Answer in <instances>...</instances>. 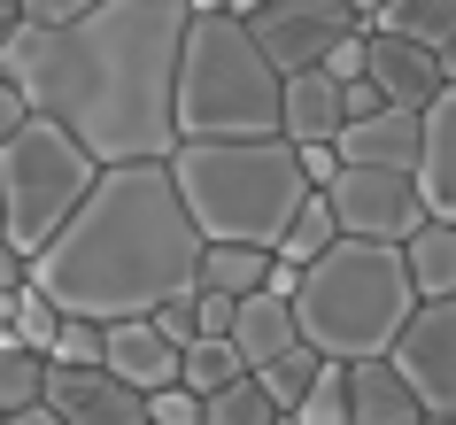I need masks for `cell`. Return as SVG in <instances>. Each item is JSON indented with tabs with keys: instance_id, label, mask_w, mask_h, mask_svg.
<instances>
[{
	"instance_id": "6da1fadb",
	"label": "cell",
	"mask_w": 456,
	"mask_h": 425,
	"mask_svg": "<svg viewBox=\"0 0 456 425\" xmlns=\"http://www.w3.org/2000/svg\"><path fill=\"white\" fill-rule=\"evenodd\" d=\"M186 39V0H101L70 24H16L0 39V86L24 94L31 117L62 124L101 170L163 163L170 70Z\"/></svg>"
},
{
	"instance_id": "7a4b0ae2",
	"label": "cell",
	"mask_w": 456,
	"mask_h": 425,
	"mask_svg": "<svg viewBox=\"0 0 456 425\" xmlns=\"http://www.w3.org/2000/svg\"><path fill=\"white\" fill-rule=\"evenodd\" d=\"M193 256L201 233L178 209L163 163H109L70 209V225L24 263V279L54 302V317H86V325H117L147 317L163 302L193 294Z\"/></svg>"
},
{
	"instance_id": "3957f363",
	"label": "cell",
	"mask_w": 456,
	"mask_h": 425,
	"mask_svg": "<svg viewBox=\"0 0 456 425\" xmlns=\"http://www.w3.org/2000/svg\"><path fill=\"white\" fill-rule=\"evenodd\" d=\"M163 170L201 240H232V248H264V256L287 233L294 201L310 193L287 140H178Z\"/></svg>"
},
{
	"instance_id": "277c9868",
	"label": "cell",
	"mask_w": 456,
	"mask_h": 425,
	"mask_svg": "<svg viewBox=\"0 0 456 425\" xmlns=\"http://www.w3.org/2000/svg\"><path fill=\"white\" fill-rule=\"evenodd\" d=\"M294 340L325 364H371L387 356V340L403 332L410 279L403 256L379 248V240H333L317 263H302V286H294Z\"/></svg>"
},
{
	"instance_id": "5b68a950",
	"label": "cell",
	"mask_w": 456,
	"mask_h": 425,
	"mask_svg": "<svg viewBox=\"0 0 456 425\" xmlns=\"http://www.w3.org/2000/svg\"><path fill=\"white\" fill-rule=\"evenodd\" d=\"M170 132L178 140H279V70L248 47L232 16H186L170 70Z\"/></svg>"
},
{
	"instance_id": "8992f818",
	"label": "cell",
	"mask_w": 456,
	"mask_h": 425,
	"mask_svg": "<svg viewBox=\"0 0 456 425\" xmlns=\"http://www.w3.org/2000/svg\"><path fill=\"white\" fill-rule=\"evenodd\" d=\"M94 178H101V163L62 132V124L24 117L16 140L0 147V248L16 263H31L62 225H70V209L86 201Z\"/></svg>"
},
{
	"instance_id": "52a82bcc",
	"label": "cell",
	"mask_w": 456,
	"mask_h": 425,
	"mask_svg": "<svg viewBox=\"0 0 456 425\" xmlns=\"http://www.w3.org/2000/svg\"><path fill=\"white\" fill-rule=\"evenodd\" d=\"M426 418H456V302H418L379 356Z\"/></svg>"
},
{
	"instance_id": "ba28073f",
	"label": "cell",
	"mask_w": 456,
	"mask_h": 425,
	"mask_svg": "<svg viewBox=\"0 0 456 425\" xmlns=\"http://www.w3.org/2000/svg\"><path fill=\"white\" fill-rule=\"evenodd\" d=\"M240 31H248V47L264 54L279 78H294V70H317V62H325L348 31H363V24L340 8V0H264Z\"/></svg>"
},
{
	"instance_id": "9c48e42d",
	"label": "cell",
	"mask_w": 456,
	"mask_h": 425,
	"mask_svg": "<svg viewBox=\"0 0 456 425\" xmlns=\"http://www.w3.org/2000/svg\"><path fill=\"white\" fill-rule=\"evenodd\" d=\"M325 209H333L340 240H379V248H403L426 225V209H418V193H410L403 170H333Z\"/></svg>"
},
{
	"instance_id": "30bf717a",
	"label": "cell",
	"mask_w": 456,
	"mask_h": 425,
	"mask_svg": "<svg viewBox=\"0 0 456 425\" xmlns=\"http://www.w3.org/2000/svg\"><path fill=\"white\" fill-rule=\"evenodd\" d=\"M363 86L379 94V109H426V101H441L456 86V62H441V54L410 47V39H387V31H363Z\"/></svg>"
},
{
	"instance_id": "8fae6325",
	"label": "cell",
	"mask_w": 456,
	"mask_h": 425,
	"mask_svg": "<svg viewBox=\"0 0 456 425\" xmlns=\"http://www.w3.org/2000/svg\"><path fill=\"white\" fill-rule=\"evenodd\" d=\"M39 402H47L62 425H147V395H132V387H124L117 372H101V364H47Z\"/></svg>"
},
{
	"instance_id": "7c38bea8",
	"label": "cell",
	"mask_w": 456,
	"mask_h": 425,
	"mask_svg": "<svg viewBox=\"0 0 456 425\" xmlns=\"http://www.w3.org/2000/svg\"><path fill=\"white\" fill-rule=\"evenodd\" d=\"M410 193L433 225H456V86L418 109V155H410Z\"/></svg>"
},
{
	"instance_id": "4fadbf2b",
	"label": "cell",
	"mask_w": 456,
	"mask_h": 425,
	"mask_svg": "<svg viewBox=\"0 0 456 425\" xmlns=\"http://www.w3.org/2000/svg\"><path fill=\"white\" fill-rule=\"evenodd\" d=\"M101 372H117L132 395H155V387H178V348L147 317H117L101 325Z\"/></svg>"
},
{
	"instance_id": "5bb4252c",
	"label": "cell",
	"mask_w": 456,
	"mask_h": 425,
	"mask_svg": "<svg viewBox=\"0 0 456 425\" xmlns=\"http://www.w3.org/2000/svg\"><path fill=\"white\" fill-rule=\"evenodd\" d=\"M333 155H340V170H403L410 178L418 117H410V109H371V117H356V124L333 132Z\"/></svg>"
},
{
	"instance_id": "9a60e30c",
	"label": "cell",
	"mask_w": 456,
	"mask_h": 425,
	"mask_svg": "<svg viewBox=\"0 0 456 425\" xmlns=\"http://www.w3.org/2000/svg\"><path fill=\"white\" fill-rule=\"evenodd\" d=\"M340 132V86L325 70L279 78V140L287 147H325Z\"/></svg>"
},
{
	"instance_id": "2e32d148",
	"label": "cell",
	"mask_w": 456,
	"mask_h": 425,
	"mask_svg": "<svg viewBox=\"0 0 456 425\" xmlns=\"http://www.w3.org/2000/svg\"><path fill=\"white\" fill-rule=\"evenodd\" d=\"M224 340H232V356H240V372H264L271 356L294 348V309L271 302V294H240V302H232Z\"/></svg>"
},
{
	"instance_id": "e0dca14e",
	"label": "cell",
	"mask_w": 456,
	"mask_h": 425,
	"mask_svg": "<svg viewBox=\"0 0 456 425\" xmlns=\"http://www.w3.org/2000/svg\"><path fill=\"white\" fill-rule=\"evenodd\" d=\"M395 256H403L410 302H449V294H456V225H433V217H426Z\"/></svg>"
},
{
	"instance_id": "ac0fdd59",
	"label": "cell",
	"mask_w": 456,
	"mask_h": 425,
	"mask_svg": "<svg viewBox=\"0 0 456 425\" xmlns=\"http://www.w3.org/2000/svg\"><path fill=\"white\" fill-rule=\"evenodd\" d=\"M340 425H426V410H418L410 387L371 356V364H348V418Z\"/></svg>"
},
{
	"instance_id": "d6986e66",
	"label": "cell",
	"mask_w": 456,
	"mask_h": 425,
	"mask_svg": "<svg viewBox=\"0 0 456 425\" xmlns=\"http://www.w3.org/2000/svg\"><path fill=\"white\" fill-rule=\"evenodd\" d=\"M363 31H387V39H410V47L456 62V54H449L456 47V0H387Z\"/></svg>"
},
{
	"instance_id": "ffe728a7",
	"label": "cell",
	"mask_w": 456,
	"mask_h": 425,
	"mask_svg": "<svg viewBox=\"0 0 456 425\" xmlns=\"http://www.w3.org/2000/svg\"><path fill=\"white\" fill-rule=\"evenodd\" d=\"M264 271H271L264 248L201 240V256H193V294H224V302H240V294H264Z\"/></svg>"
},
{
	"instance_id": "44dd1931",
	"label": "cell",
	"mask_w": 456,
	"mask_h": 425,
	"mask_svg": "<svg viewBox=\"0 0 456 425\" xmlns=\"http://www.w3.org/2000/svg\"><path fill=\"white\" fill-rule=\"evenodd\" d=\"M333 240H340V233H333V209H325V193H302V201H294V217H287V233L271 240V256L302 271V263H317Z\"/></svg>"
},
{
	"instance_id": "7402d4cb",
	"label": "cell",
	"mask_w": 456,
	"mask_h": 425,
	"mask_svg": "<svg viewBox=\"0 0 456 425\" xmlns=\"http://www.w3.org/2000/svg\"><path fill=\"white\" fill-rule=\"evenodd\" d=\"M317 364H325V356H310V348H302V340H294L287 356H271L264 372H248V379H256V387H264V402H271V410H279V418H287L294 402L310 395V379H317Z\"/></svg>"
},
{
	"instance_id": "603a6c76",
	"label": "cell",
	"mask_w": 456,
	"mask_h": 425,
	"mask_svg": "<svg viewBox=\"0 0 456 425\" xmlns=\"http://www.w3.org/2000/svg\"><path fill=\"white\" fill-rule=\"evenodd\" d=\"M39 379H47V356L39 348H16L8 332H0V418H16L39 402Z\"/></svg>"
},
{
	"instance_id": "cb8c5ba5",
	"label": "cell",
	"mask_w": 456,
	"mask_h": 425,
	"mask_svg": "<svg viewBox=\"0 0 456 425\" xmlns=\"http://www.w3.org/2000/svg\"><path fill=\"white\" fill-rule=\"evenodd\" d=\"M224 379H240L232 340H186V348H178V387H186V395H216Z\"/></svg>"
},
{
	"instance_id": "d4e9b609",
	"label": "cell",
	"mask_w": 456,
	"mask_h": 425,
	"mask_svg": "<svg viewBox=\"0 0 456 425\" xmlns=\"http://www.w3.org/2000/svg\"><path fill=\"white\" fill-rule=\"evenodd\" d=\"M279 418V410H271L264 402V387H256V379H224V387H216V395H201V425H271Z\"/></svg>"
},
{
	"instance_id": "484cf974",
	"label": "cell",
	"mask_w": 456,
	"mask_h": 425,
	"mask_svg": "<svg viewBox=\"0 0 456 425\" xmlns=\"http://www.w3.org/2000/svg\"><path fill=\"white\" fill-rule=\"evenodd\" d=\"M294 425H340L348 418V364H317V379H310V395L287 410Z\"/></svg>"
},
{
	"instance_id": "4316f807",
	"label": "cell",
	"mask_w": 456,
	"mask_h": 425,
	"mask_svg": "<svg viewBox=\"0 0 456 425\" xmlns=\"http://www.w3.org/2000/svg\"><path fill=\"white\" fill-rule=\"evenodd\" d=\"M47 364H101V325H86V317H62L47 340Z\"/></svg>"
},
{
	"instance_id": "83f0119b",
	"label": "cell",
	"mask_w": 456,
	"mask_h": 425,
	"mask_svg": "<svg viewBox=\"0 0 456 425\" xmlns=\"http://www.w3.org/2000/svg\"><path fill=\"white\" fill-rule=\"evenodd\" d=\"M147 425H201V395H186V387H155V395H147Z\"/></svg>"
},
{
	"instance_id": "f1b7e54d",
	"label": "cell",
	"mask_w": 456,
	"mask_h": 425,
	"mask_svg": "<svg viewBox=\"0 0 456 425\" xmlns=\"http://www.w3.org/2000/svg\"><path fill=\"white\" fill-rule=\"evenodd\" d=\"M147 325L163 332L170 348H186V340H201V332H193V302H163V309H147Z\"/></svg>"
},
{
	"instance_id": "f546056e",
	"label": "cell",
	"mask_w": 456,
	"mask_h": 425,
	"mask_svg": "<svg viewBox=\"0 0 456 425\" xmlns=\"http://www.w3.org/2000/svg\"><path fill=\"white\" fill-rule=\"evenodd\" d=\"M186 302H193V332H201V340H224L232 302H224V294H186Z\"/></svg>"
},
{
	"instance_id": "4dcf8cb0",
	"label": "cell",
	"mask_w": 456,
	"mask_h": 425,
	"mask_svg": "<svg viewBox=\"0 0 456 425\" xmlns=\"http://www.w3.org/2000/svg\"><path fill=\"white\" fill-rule=\"evenodd\" d=\"M86 8H101V0H16L24 24H70V16H86Z\"/></svg>"
},
{
	"instance_id": "1f68e13d",
	"label": "cell",
	"mask_w": 456,
	"mask_h": 425,
	"mask_svg": "<svg viewBox=\"0 0 456 425\" xmlns=\"http://www.w3.org/2000/svg\"><path fill=\"white\" fill-rule=\"evenodd\" d=\"M317 70L333 78V86H348V78H363V31H348V39H340V47L325 54V62H317Z\"/></svg>"
},
{
	"instance_id": "d6a6232c",
	"label": "cell",
	"mask_w": 456,
	"mask_h": 425,
	"mask_svg": "<svg viewBox=\"0 0 456 425\" xmlns=\"http://www.w3.org/2000/svg\"><path fill=\"white\" fill-rule=\"evenodd\" d=\"M371 109H379V94H371V86H363V78H348V86H340V124H356V117H371Z\"/></svg>"
},
{
	"instance_id": "836d02e7",
	"label": "cell",
	"mask_w": 456,
	"mask_h": 425,
	"mask_svg": "<svg viewBox=\"0 0 456 425\" xmlns=\"http://www.w3.org/2000/svg\"><path fill=\"white\" fill-rule=\"evenodd\" d=\"M31 109H24V94H16V86H0V147L16 140V124H24Z\"/></svg>"
},
{
	"instance_id": "e575fe53",
	"label": "cell",
	"mask_w": 456,
	"mask_h": 425,
	"mask_svg": "<svg viewBox=\"0 0 456 425\" xmlns=\"http://www.w3.org/2000/svg\"><path fill=\"white\" fill-rule=\"evenodd\" d=\"M8 425H62V418H54L47 402H31V410H16V418H8Z\"/></svg>"
},
{
	"instance_id": "d590c367",
	"label": "cell",
	"mask_w": 456,
	"mask_h": 425,
	"mask_svg": "<svg viewBox=\"0 0 456 425\" xmlns=\"http://www.w3.org/2000/svg\"><path fill=\"white\" fill-rule=\"evenodd\" d=\"M8 286H24V263H16L8 248H0V294H8Z\"/></svg>"
},
{
	"instance_id": "8d00e7d4",
	"label": "cell",
	"mask_w": 456,
	"mask_h": 425,
	"mask_svg": "<svg viewBox=\"0 0 456 425\" xmlns=\"http://www.w3.org/2000/svg\"><path fill=\"white\" fill-rule=\"evenodd\" d=\"M340 8H348V16H356V24H371V16H379L387 0H340Z\"/></svg>"
},
{
	"instance_id": "74e56055",
	"label": "cell",
	"mask_w": 456,
	"mask_h": 425,
	"mask_svg": "<svg viewBox=\"0 0 456 425\" xmlns=\"http://www.w3.org/2000/svg\"><path fill=\"white\" fill-rule=\"evenodd\" d=\"M16 24H24V16H16V0H0V39H8Z\"/></svg>"
},
{
	"instance_id": "f35d334b",
	"label": "cell",
	"mask_w": 456,
	"mask_h": 425,
	"mask_svg": "<svg viewBox=\"0 0 456 425\" xmlns=\"http://www.w3.org/2000/svg\"><path fill=\"white\" fill-rule=\"evenodd\" d=\"M426 425H456V418H426Z\"/></svg>"
},
{
	"instance_id": "ab89813d",
	"label": "cell",
	"mask_w": 456,
	"mask_h": 425,
	"mask_svg": "<svg viewBox=\"0 0 456 425\" xmlns=\"http://www.w3.org/2000/svg\"><path fill=\"white\" fill-rule=\"evenodd\" d=\"M271 425H294V418H271Z\"/></svg>"
},
{
	"instance_id": "60d3db41",
	"label": "cell",
	"mask_w": 456,
	"mask_h": 425,
	"mask_svg": "<svg viewBox=\"0 0 456 425\" xmlns=\"http://www.w3.org/2000/svg\"><path fill=\"white\" fill-rule=\"evenodd\" d=\"M0 425H8V418H0Z\"/></svg>"
}]
</instances>
